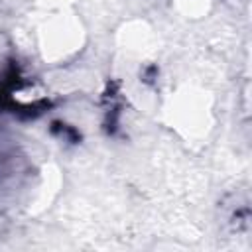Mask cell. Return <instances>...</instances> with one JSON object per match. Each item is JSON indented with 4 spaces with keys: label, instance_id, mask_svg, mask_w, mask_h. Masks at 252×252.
<instances>
[{
    "label": "cell",
    "instance_id": "1",
    "mask_svg": "<svg viewBox=\"0 0 252 252\" xmlns=\"http://www.w3.org/2000/svg\"><path fill=\"white\" fill-rule=\"evenodd\" d=\"M83 30L73 16H55L39 30V49L45 59L59 61L81 49Z\"/></svg>",
    "mask_w": 252,
    "mask_h": 252
},
{
    "label": "cell",
    "instance_id": "2",
    "mask_svg": "<svg viewBox=\"0 0 252 252\" xmlns=\"http://www.w3.org/2000/svg\"><path fill=\"white\" fill-rule=\"evenodd\" d=\"M213 0H175L177 8L181 14H185L187 18H201L209 12Z\"/></svg>",
    "mask_w": 252,
    "mask_h": 252
}]
</instances>
